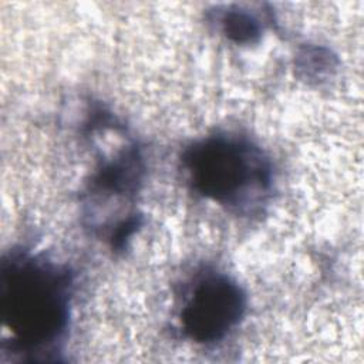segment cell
I'll return each mask as SVG.
<instances>
[{
  "label": "cell",
  "mask_w": 364,
  "mask_h": 364,
  "mask_svg": "<svg viewBox=\"0 0 364 364\" xmlns=\"http://www.w3.org/2000/svg\"><path fill=\"white\" fill-rule=\"evenodd\" d=\"M193 188L220 203H236L247 189L263 188L269 166L259 149L226 136L195 144L183 156Z\"/></svg>",
  "instance_id": "2"
},
{
  "label": "cell",
  "mask_w": 364,
  "mask_h": 364,
  "mask_svg": "<svg viewBox=\"0 0 364 364\" xmlns=\"http://www.w3.org/2000/svg\"><path fill=\"white\" fill-rule=\"evenodd\" d=\"M225 33L237 43L252 41L259 34L257 21L245 11H229L223 17Z\"/></svg>",
  "instance_id": "4"
},
{
  "label": "cell",
  "mask_w": 364,
  "mask_h": 364,
  "mask_svg": "<svg viewBox=\"0 0 364 364\" xmlns=\"http://www.w3.org/2000/svg\"><path fill=\"white\" fill-rule=\"evenodd\" d=\"M0 304L3 323L24 347H40L60 337L68 317V276L33 257L3 263Z\"/></svg>",
  "instance_id": "1"
},
{
  "label": "cell",
  "mask_w": 364,
  "mask_h": 364,
  "mask_svg": "<svg viewBox=\"0 0 364 364\" xmlns=\"http://www.w3.org/2000/svg\"><path fill=\"white\" fill-rule=\"evenodd\" d=\"M246 297L239 284L223 274L202 279L181 313L183 331L198 343L223 338L242 318Z\"/></svg>",
  "instance_id": "3"
}]
</instances>
